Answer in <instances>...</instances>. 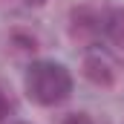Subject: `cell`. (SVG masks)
<instances>
[{"label":"cell","instance_id":"cell-1","mask_svg":"<svg viewBox=\"0 0 124 124\" xmlns=\"http://www.w3.org/2000/svg\"><path fill=\"white\" fill-rule=\"evenodd\" d=\"M23 90L35 104L55 107L72 95V75L58 61H32L23 75Z\"/></svg>","mask_w":124,"mask_h":124},{"label":"cell","instance_id":"cell-2","mask_svg":"<svg viewBox=\"0 0 124 124\" xmlns=\"http://www.w3.org/2000/svg\"><path fill=\"white\" fill-rule=\"evenodd\" d=\"M104 38H107V43L116 49V52H121L124 55V9H113L107 17H104Z\"/></svg>","mask_w":124,"mask_h":124},{"label":"cell","instance_id":"cell-3","mask_svg":"<svg viewBox=\"0 0 124 124\" xmlns=\"http://www.w3.org/2000/svg\"><path fill=\"white\" fill-rule=\"evenodd\" d=\"M84 72H87V78L95 81V84H113V66L104 61L101 55H87Z\"/></svg>","mask_w":124,"mask_h":124},{"label":"cell","instance_id":"cell-4","mask_svg":"<svg viewBox=\"0 0 124 124\" xmlns=\"http://www.w3.org/2000/svg\"><path fill=\"white\" fill-rule=\"evenodd\" d=\"M61 124H93V118H90L87 113H69Z\"/></svg>","mask_w":124,"mask_h":124},{"label":"cell","instance_id":"cell-5","mask_svg":"<svg viewBox=\"0 0 124 124\" xmlns=\"http://www.w3.org/2000/svg\"><path fill=\"white\" fill-rule=\"evenodd\" d=\"M6 113H9V101H6V93L0 90V118H3Z\"/></svg>","mask_w":124,"mask_h":124},{"label":"cell","instance_id":"cell-6","mask_svg":"<svg viewBox=\"0 0 124 124\" xmlns=\"http://www.w3.org/2000/svg\"><path fill=\"white\" fill-rule=\"evenodd\" d=\"M29 3H43V0H29Z\"/></svg>","mask_w":124,"mask_h":124},{"label":"cell","instance_id":"cell-7","mask_svg":"<svg viewBox=\"0 0 124 124\" xmlns=\"http://www.w3.org/2000/svg\"><path fill=\"white\" fill-rule=\"evenodd\" d=\"M17 124H26V121H17Z\"/></svg>","mask_w":124,"mask_h":124}]
</instances>
